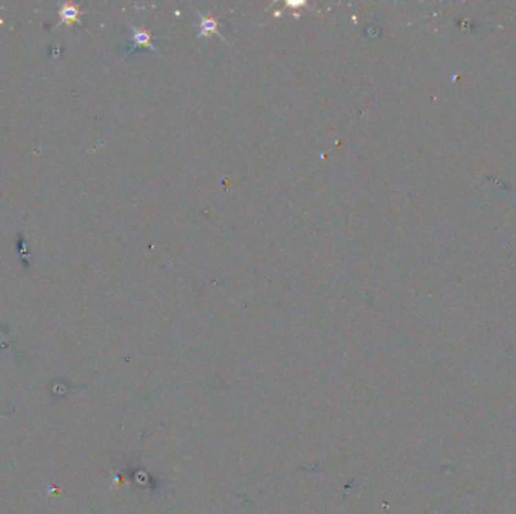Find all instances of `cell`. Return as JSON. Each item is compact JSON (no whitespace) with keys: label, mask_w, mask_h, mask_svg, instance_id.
<instances>
[{"label":"cell","mask_w":516,"mask_h":514,"mask_svg":"<svg viewBox=\"0 0 516 514\" xmlns=\"http://www.w3.org/2000/svg\"><path fill=\"white\" fill-rule=\"evenodd\" d=\"M199 17H201V30H199V36H209L212 34H216L218 36L222 38V35L219 34L218 30V20L213 19V17H204V15H201L198 12Z\"/></svg>","instance_id":"obj_1"},{"label":"cell","mask_w":516,"mask_h":514,"mask_svg":"<svg viewBox=\"0 0 516 514\" xmlns=\"http://www.w3.org/2000/svg\"><path fill=\"white\" fill-rule=\"evenodd\" d=\"M133 41H135L133 47H137V45H145V47H148V49H151L154 51H157V49H154V45L151 44V34L147 32V30H137V29H135Z\"/></svg>","instance_id":"obj_2"},{"label":"cell","mask_w":516,"mask_h":514,"mask_svg":"<svg viewBox=\"0 0 516 514\" xmlns=\"http://www.w3.org/2000/svg\"><path fill=\"white\" fill-rule=\"evenodd\" d=\"M306 3L305 2H287V6H293V8H296V6H305Z\"/></svg>","instance_id":"obj_3"}]
</instances>
